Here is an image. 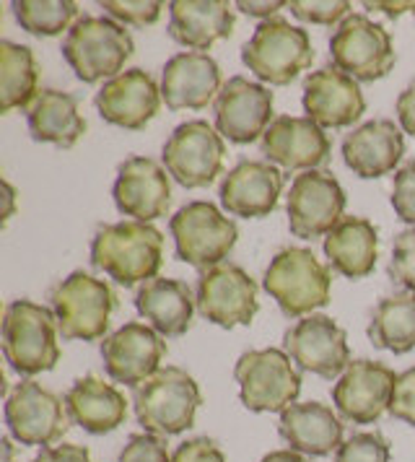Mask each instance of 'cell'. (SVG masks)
Segmentation results:
<instances>
[{
    "label": "cell",
    "instance_id": "40",
    "mask_svg": "<svg viewBox=\"0 0 415 462\" xmlns=\"http://www.w3.org/2000/svg\"><path fill=\"white\" fill-rule=\"evenodd\" d=\"M117 462H171V455L161 437L145 431V434H133L127 439Z\"/></svg>",
    "mask_w": 415,
    "mask_h": 462
},
{
    "label": "cell",
    "instance_id": "8",
    "mask_svg": "<svg viewBox=\"0 0 415 462\" xmlns=\"http://www.w3.org/2000/svg\"><path fill=\"white\" fill-rule=\"evenodd\" d=\"M239 400L252 413H283L301 393V374L281 348H257L242 354L234 366Z\"/></svg>",
    "mask_w": 415,
    "mask_h": 462
},
{
    "label": "cell",
    "instance_id": "39",
    "mask_svg": "<svg viewBox=\"0 0 415 462\" xmlns=\"http://www.w3.org/2000/svg\"><path fill=\"white\" fill-rule=\"evenodd\" d=\"M392 208L402 224L415 226V162H408L405 167L394 171L392 182Z\"/></svg>",
    "mask_w": 415,
    "mask_h": 462
},
{
    "label": "cell",
    "instance_id": "33",
    "mask_svg": "<svg viewBox=\"0 0 415 462\" xmlns=\"http://www.w3.org/2000/svg\"><path fill=\"white\" fill-rule=\"evenodd\" d=\"M369 340L374 348L390 354H408L415 348V294L400 291L379 299L369 319Z\"/></svg>",
    "mask_w": 415,
    "mask_h": 462
},
{
    "label": "cell",
    "instance_id": "34",
    "mask_svg": "<svg viewBox=\"0 0 415 462\" xmlns=\"http://www.w3.org/2000/svg\"><path fill=\"white\" fill-rule=\"evenodd\" d=\"M11 8L21 29L34 37H58L78 22V3L73 0H16Z\"/></svg>",
    "mask_w": 415,
    "mask_h": 462
},
{
    "label": "cell",
    "instance_id": "13",
    "mask_svg": "<svg viewBox=\"0 0 415 462\" xmlns=\"http://www.w3.org/2000/svg\"><path fill=\"white\" fill-rule=\"evenodd\" d=\"M289 229L299 239H317L330 234L346 210V189L327 169H309L296 174L290 182L289 203Z\"/></svg>",
    "mask_w": 415,
    "mask_h": 462
},
{
    "label": "cell",
    "instance_id": "4",
    "mask_svg": "<svg viewBox=\"0 0 415 462\" xmlns=\"http://www.w3.org/2000/svg\"><path fill=\"white\" fill-rule=\"evenodd\" d=\"M200 402L198 382L180 366H161L133 393L138 423L156 437H177L192 429Z\"/></svg>",
    "mask_w": 415,
    "mask_h": 462
},
{
    "label": "cell",
    "instance_id": "25",
    "mask_svg": "<svg viewBox=\"0 0 415 462\" xmlns=\"http://www.w3.org/2000/svg\"><path fill=\"white\" fill-rule=\"evenodd\" d=\"M405 153V135L394 120L379 117L358 125L343 138V162L361 180H376L394 171Z\"/></svg>",
    "mask_w": 415,
    "mask_h": 462
},
{
    "label": "cell",
    "instance_id": "35",
    "mask_svg": "<svg viewBox=\"0 0 415 462\" xmlns=\"http://www.w3.org/2000/svg\"><path fill=\"white\" fill-rule=\"evenodd\" d=\"M335 462H390V441L379 431H361L340 444Z\"/></svg>",
    "mask_w": 415,
    "mask_h": 462
},
{
    "label": "cell",
    "instance_id": "3",
    "mask_svg": "<svg viewBox=\"0 0 415 462\" xmlns=\"http://www.w3.org/2000/svg\"><path fill=\"white\" fill-rule=\"evenodd\" d=\"M133 52V34L109 16H83L70 26L62 42L65 63L83 84L117 79Z\"/></svg>",
    "mask_w": 415,
    "mask_h": 462
},
{
    "label": "cell",
    "instance_id": "5",
    "mask_svg": "<svg viewBox=\"0 0 415 462\" xmlns=\"http://www.w3.org/2000/svg\"><path fill=\"white\" fill-rule=\"evenodd\" d=\"M263 286L286 317L311 315L330 304L332 275L307 247H286L270 260Z\"/></svg>",
    "mask_w": 415,
    "mask_h": 462
},
{
    "label": "cell",
    "instance_id": "23",
    "mask_svg": "<svg viewBox=\"0 0 415 462\" xmlns=\"http://www.w3.org/2000/svg\"><path fill=\"white\" fill-rule=\"evenodd\" d=\"M221 88V68L208 52H177L166 60L161 99L171 112L206 109Z\"/></svg>",
    "mask_w": 415,
    "mask_h": 462
},
{
    "label": "cell",
    "instance_id": "21",
    "mask_svg": "<svg viewBox=\"0 0 415 462\" xmlns=\"http://www.w3.org/2000/svg\"><path fill=\"white\" fill-rule=\"evenodd\" d=\"M263 153L268 162L293 171H309L327 164L332 153V143L325 133L309 117H275L260 141Z\"/></svg>",
    "mask_w": 415,
    "mask_h": 462
},
{
    "label": "cell",
    "instance_id": "10",
    "mask_svg": "<svg viewBox=\"0 0 415 462\" xmlns=\"http://www.w3.org/2000/svg\"><path fill=\"white\" fill-rule=\"evenodd\" d=\"M330 58L337 70L361 81H379L394 68L392 34L364 14H351L335 26Z\"/></svg>",
    "mask_w": 415,
    "mask_h": 462
},
{
    "label": "cell",
    "instance_id": "41",
    "mask_svg": "<svg viewBox=\"0 0 415 462\" xmlns=\"http://www.w3.org/2000/svg\"><path fill=\"white\" fill-rule=\"evenodd\" d=\"M390 416L415 426V366L397 374L392 400H390Z\"/></svg>",
    "mask_w": 415,
    "mask_h": 462
},
{
    "label": "cell",
    "instance_id": "16",
    "mask_svg": "<svg viewBox=\"0 0 415 462\" xmlns=\"http://www.w3.org/2000/svg\"><path fill=\"white\" fill-rule=\"evenodd\" d=\"M397 374L387 364L372 358H355L332 387V402L343 420L351 423H376L392 400Z\"/></svg>",
    "mask_w": 415,
    "mask_h": 462
},
{
    "label": "cell",
    "instance_id": "2",
    "mask_svg": "<svg viewBox=\"0 0 415 462\" xmlns=\"http://www.w3.org/2000/svg\"><path fill=\"white\" fill-rule=\"evenodd\" d=\"M58 317L32 299H16L3 315V354L14 372L34 377L52 372L60 361Z\"/></svg>",
    "mask_w": 415,
    "mask_h": 462
},
{
    "label": "cell",
    "instance_id": "37",
    "mask_svg": "<svg viewBox=\"0 0 415 462\" xmlns=\"http://www.w3.org/2000/svg\"><path fill=\"white\" fill-rule=\"evenodd\" d=\"M387 273L405 291H413L415 294V226L413 229L400 231L394 236L392 257H390Z\"/></svg>",
    "mask_w": 415,
    "mask_h": 462
},
{
    "label": "cell",
    "instance_id": "38",
    "mask_svg": "<svg viewBox=\"0 0 415 462\" xmlns=\"http://www.w3.org/2000/svg\"><path fill=\"white\" fill-rule=\"evenodd\" d=\"M289 8L299 22L325 23V26L340 23L351 16L348 0H293L289 3Z\"/></svg>",
    "mask_w": 415,
    "mask_h": 462
},
{
    "label": "cell",
    "instance_id": "36",
    "mask_svg": "<svg viewBox=\"0 0 415 462\" xmlns=\"http://www.w3.org/2000/svg\"><path fill=\"white\" fill-rule=\"evenodd\" d=\"M102 8L109 19H115L123 26L145 29V26L159 22L164 3H159V0H104Z\"/></svg>",
    "mask_w": 415,
    "mask_h": 462
},
{
    "label": "cell",
    "instance_id": "17",
    "mask_svg": "<svg viewBox=\"0 0 415 462\" xmlns=\"http://www.w3.org/2000/svg\"><path fill=\"white\" fill-rule=\"evenodd\" d=\"M272 123V91L244 76L228 79L216 99V130L231 143L247 146L263 141Z\"/></svg>",
    "mask_w": 415,
    "mask_h": 462
},
{
    "label": "cell",
    "instance_id": "19",
    "mask_svg": "<svg viewBox=\"0 0 415 462\" xmlns=\"http://www.w3.org/2000/svg\"><path fill=\"white\" fill-rule=\"evenodd\" d=\"M112 198L120 213L133 216V221L151 224L171 208L169 171L148 156H130L117 169Z\"/></svg>",
    "mask_w": 415,
    "mask_h": 462
},
{
    "label": "cell",
    "instance_id": "30",
    "mask_svg": "<svg viewBox=\"0 0 415 462\" xmlns=\"http://www.w3.org/2000/svg\"><path fill=\"white\" fill-rule=\"evenodd\" d=\"M29 133L37 143L73 148L86 133V120L78 112V97L60 88H42L26 112Z\"/></svg>",
    "mask_w": 415,
    "mask_h": 462
},
{
    "label": "cell",
    "instance_id": "28",
    "mask_svg": "<svg viewBox=\"0 0 415 462\" xmlns=\"http://www.w3.org/2000/svg\"><path fill=\"white\" fill-rule=\"evenodd\" d=\"M65 408L70 420L94 437L112 434L127 419V400L123 393L94 374L73 382V387L65 393Z\"/></svg>",
    "mask_w": 415,
    "mask_h": 462
},
{
    "label": "cell",
    "instance_id": "48",
    "mask_svg": "<svg viewBox=\"0 0 415 462\" xmlns=\"http://www.w3.org/2000/svg\"><path fill=\"white\" fill-rule=\"evenodd\" d=\"M260 462H309L301 452H293V449H275L265 455Z\"/></svg>",
    "mask_w": 415,
    "mask_h": 462
},
{
    "label": "cell",
    "instance_id": "43",
    "mask_svg": "<svg viewBox=\"0 0 415 462\" xmlns=\"http://www.w3.org/2000/svg\"><path fill=\"white\" fill-rule=\"evenodd\" d=\"M32 462H94L91 452L81 444H58V447H44Z\"/></svg>",
    "mask_w": 415,
    "mask_h": 462
},
{
    "label": "cell",
    "instance_id": "45",
    "mask_svg": "<svg viewBox=\"0 0 415 462\" xmlns=\"http://www.w3.org/2000/svg\"><path fill=\"white\" fill-rule=\"evenodd\" d=\"M289 3H283V0H272V3H252V0H239L236 3V8L242 11V14H247V16H260L263 22H268V19H275V14L281 11V8H286Z\"/></svg>",
    "mask_w": 415,
    "mask_h": 462
},
{
    "label": "cell",
    "instance_id": "18",
    "mask_svg": "<svg viewBox=\"0 0 415 462\" xmlns=\"http://www.w3.org/2000/svg\"><path fill=\"white\" fill-rule=\"evenodd\" d=\"M164 356V337L143 322H127L102 340L104 372L133 390L161 369Z\"/></svg>",
    "mask_w": 415,
    "mask_h": 462
},
{
    "label": "cell",
    "instance_id": "22",
    "mask_svg": "<svg viewBox=\"0 0 415 462\" xmlns=\"http://www.w3.org/2000/svg\"><path fill=\"white\" fill-rule=\"evenodd\" d=\"M161 86L141 68L123 70L117 79L106 81L97 94V109L109 125L124 130H143L161 106Z\"/></svg>",
    "mask_w": 415,
    "mask_h": 462
},
{
    "label": "cell",
    "instance_id": "49",
    "mask_svg": "<svg viewBox=\"0 0 415 462\" xmlns=\"http://www.w3.org/2000/svg\"><path fill=\"white\" fill-rule=\"evenodd\" d=\"M0 444H3V462H19V457H16V447H14V441L5 437V439L0 441Z\"/></svg>",
    "mask_w": 415,
    "mask_h": 462
},
{
    "label": "cell",
    "instance_id": "42",
    "mask_svg": "<svg viewBox=\"0 0 415 462\" xmlns=\"http://www.w3.org/2000/svg\"><path fill=\"white\" fill-rule=\"evenodd\" d=\"M171 462H228V460L216 441L208 439V437H195V439L182 441V444L174 449Z\"/></svg>",
    "mask_w": 415,
    "mask_h": 462
},
{
    "label": "cell",
    "instance_id": "1",
    "mask_svg": "<svg viewBox=\"0 0 415 462\" xmlns=\"http://www.w3.org/2000/svg\"><path fill=\"white\" fill-rule=\"evenodd\" d=\"M91 265L124 289L148 283L164 265V236L143 221L106 224L91 239Z\"/></svg>",
    "mask_w": 415,
    "mask_h": 462
},
{
    "label": "cell",
    "instance_id": "14",
    "mask_svg": "<svg viewBox=\"0 0 415 462\" xmlns=\"http://www.w3.org/2000/svg\"><path fill=\"white\" fill-rule=\"evenodd\" d=\"M195 299L198 312L226 330L236 325H249L260 312L254 278L234 263H221L203 271L198 278Z\"/></svg>",
    "mask_w": 415,
    "mask_h": 462
},
{
    "label": "cell",
    "instance_id": "24",
    "mask_svg": "<svg viewBox=\"0 0 415 462\" xmlns=\"http://www.w3.org/2000/svg\"><path fill=\"white\" fill-rule=\"evenodd\" d=\"M283 182V171L270 162H239L221 182V206L242 218L270 216L278 208Z\"/></svg>",
    "mask_w": 415,
    "mask_h": 462
},
{
    "label": "cell",
    "instance_id": "11",
    "mask_svg": "<svg viewBox=\"0 0 415 462\" xmlns=\"http://www.w3.org/2000/svg\"><path fill=\"white\" fill-rule=\"evenodd\" d=\"M224 135L206 120H187L166 138L164 169L187 189L208 188L224 174Z\"/></svg>",
    "mask_w": 415,
    "mask_h": 462
},
{
    "label": "cell",
    "instance_id": "46",
    "mask_svg": "<svg viewBox=\"0 0 415 462\" xmlns=\"http://www.w3.org/2000/svg\"><path fill=\"white\" fill-rule=\"evenodd\" d=\"M369 11H379V14H384V16H400V14H405V11H415V0H405V3H382V0H366L364 3Z\"/></svg>",
    "mask_w": 415,
    "mask_h": 462
},
{
    "label": "cell",
    "instance_id": "26",
    "mask_svg": "<svg viewBox=\"0 0 415 462\" xmlns=\"http://www.w3.org/2000/svg\"><path fill=\"white\" fill-rule=\"evenodd\" d=\"M234 8L226 0H174L169 3V37L189 52L210 50L234 34Z\"/></svg>",
    "mask_w": 415,
    "mask_h": 462
},
{
    "label": "cell",
    "instance_id": "7",
    "mask_svg": "<svg viewBox=\"0 0 415 462\" xmlns=\"http://www.w3.org/2000/svg\"><path fill=\"white\" fill-rule=\"evenodd\" d=\"M314 60L309 32L281 16L263 22L242 47V63L270 86H289Z\"/></svg>",
    "mask_w": 415,
    "mask_h": 462
},
{
    "label": "cell",
    "instance_id": "29",
    "mask_svg": "<svg viewBox=\"0 0 415 462\" xmlns=\"http://www.w3.org/2000/svg\"><path fill=\"white\" fill-rule=\"evenodd\" d=\"M138 312L151 322L161 337L185 336L192 325L198 299L185 281L177 278H153L143 283L135 294Z\"/></svg>",
    "mask_w": 415,
    "mask_h": 462
},
{
    "label": "cell",
    "instance_id": "44",
    "mask_svg": "<svg viewBox=\"0 0 415 462\" xmlns=\"http://www.w3.org/2000/svg\"><path fill=\"white\" fill-rule=\"evenodd\" d=\"M394 112H397V120H400V127H402V133H410L415 135V81L400 97H397V106H394Z\"/></svg>",
    "mask_w": 415,
    "mask_h": 462
},
{
    "label": "cell",
    "instance_id": "9",
    "mask_svg": "<svg viewBox=\"0 0 415 462\" xmlns=\"http://www.w3.org/2000/svg\"><path fill=\"white\" fill-rule=\"evenodd\" d=\"M177 257L200 271L216 268L236 247L239 229L208 200H192L169 221Z\"/></svg>",
    "mask_w": 415,
    "mask_h": 462
},
{
    "label": "cell",
    "instance_id": "31",
    "mask_svg": "<svg viewBox=\"0 0 415 462\" xmlns=\"http://www.w3.org/2000/svg\"><path fill=\"white\" fill-rule=\"evenodd\" d=\"M325 254L330 260L332 271L353 281L366 278L379 257V231L369 218L346 216L325 236Z\"/></svg>",
    "mask_w": 415,
    "mask_h": 462
},
{
    "label": "cell",
    "instance_id": "15",
    "mask_svg": "<svg viewBox=\"0 0 415 462\" xmlns=\"http://www.w3.org/2000/svg\"><path fill=\"white\" fill-rule=\"evenodd\" d=\"M283 348L301 372L317 377H340L351 366L348 336L327 315H309L299 319L286 330Z\"/></svg>",
    "mask_w": 415,
    "mask_h": 462
},
{
    "label": "cell",
    "instance_id": "6",
    "mask_svg": "<svg viewBox=\"0 0 415 462\" xmlns=\"http://www.w3.org/2000/svg\"><path fill=\"white\" fill-rule=\"evenodd\" d=\"M50 310L58 317L65 340H99L106 337L117 294L102 278L76 271L50 289Z\"/></svg>",
    "mask_w": 415,
    "mask_h": 462
},
{
    "label": "cell",
    "instance_id": "32",
    "mask_svg": "<svg viewBox=\"0 0 415 462\" xmlns=\"http://www.w3.org/2000/svg\"><path fill=\"white\" fill-rule=\"evenodd\" d=\"M40 97V65L32 47L0 42V112L29 109Z\"/></svg>",
    "mask_w": 415,
    "mask_h": 462
},
{
    "label": "cell",
    "instance_id": "12",
    "mask_svg": "<svg viewBox=\"0 0 415 462\" xmlns=\"http://www.w3.org/2000/svg\"><path fill=\"white\" fill-rule=\"evenodd\" d=\"M5 423L14 439L44 449L62 439L73 420L68 416L65 398H58L34 379H23L5 398Z\"/></svg>",
    "mask_w": 415,
    "mask_h": 462
},
{
    "label": "cell",
    "instance_id": "27",
    "mask_svg": "<svg viewBox=\"0 0 415 462\" xmlns=\"http://www.w3.org/2000/svg\"><path fill=\"white\" fill-rule=\"evenodd\" d=\"M278 431L293 452L327 457L343 444V419L325 402H293L281 413Z\"/></svg>",
    "mask_w": 415,
    "mask_h": 462
},
{
    "label": "cell",
    "instance_id": "47",
    "mask_svg": "<svg viewBox=\"0 0 415 462\" xmlns=\"http://www.w3.org/2000/svg\"><path fill=\"white\" fill-rule=\"evenodd\" d=\"M3 200H5V210H3V224L11 221V216L16 213V189L11 188L8 180H3Z\"/></svg>",
    "mask_w": 415,
    "mask_h": 462
},
{
    "label": "cell",
    "instance_id": "20",
    "mask_svg": "<svg viewBox=\"0 0 415 462\" xmlns=\"http://www.w3.org/2000/svg\"><path fill=\"white\" fill-rule=\"evenodd\" d=\"M301 102L309 120L332 130L351 127L366 112V99L358 81L337 70L335 65H325L307 76Z\"/></svg>",
    "mask_w": 415,
    "mask_h": 462
}]
</instances>
